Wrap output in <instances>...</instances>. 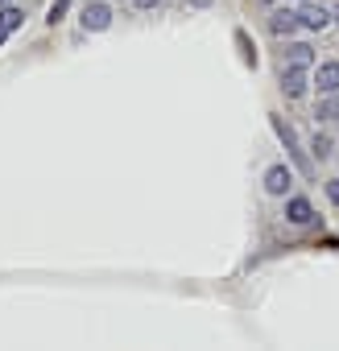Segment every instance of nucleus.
Segmentation results:
<instances>
[{"label": "nucleus", "instance_id": "1", "mask_svg": "<svg viewBox=\"0 0 339 351\" xmlns=\"http://www.w3.org/2000/svg\"><path fill=\"white\" fill-rule=\"evenodd\" d=\"M273 128H277V136H281V145L290 149V157H294V165H298L302 173H310V157H306V153L298 149V136H294V128H290V124H285L281 116H273Z\"/></svg>", "mask_w": 339, "mask_h": 351}, {"label": "nucleus", "instance_id": "2", "mask_svg": "<svg viewBox=\"0 0 339 351\" xmlns=\"http://www.w3.org/2000/svg\"><path fill=\"white\" fill-rule=\"evenodd\" d=\"M79 21H83V29L100 34V29H108V25H112V9L104 5V0H91V5L79 13Z\"/></svg>", "mask_w": 339, "mask_h": 351}, {"label": "nucleus", "instance_id": "3", "mask_svg": "<svg viewBox=\"0 0 339 351\" xmlns=\"http://www.w3.org/2000/svg\"><path fill=\"white\" fill-rule=\"evenodd\" d=\"M281 91L290 99H302L306 95V66H285L281 71Z\"/></svg>", "mask_w": 339, "mask_h": 351}, {"label": "nucleus", "instance_id": "4", "mask_svg": "<svg viewBox=\"0 0 339 351\" xmlns=\"http://www.w3.org/2000/svg\"><path fill=\"white\" fill-rule=\"evenodd\" d=\"M314 87H318V95H335L339 91V62H323L314 75Z\"/></svg>", "mask_w": 339, "mask_h": 351}, {"label": "nucleus", "instance_id": "5", "mask_svg": "<svg viewBox=\"0 0 339 351\" xmlns=\"http://www.w3.org/2000/svg\"><path fill=\"white\" fill-rule=\"evenodd\" d=\"M290 182H294L290 165H273V169L265 173V191H269V195H285V191H290Z\"/></svg>", "mask_w": 339, "mask_h": 351}, {"label": "nucleus", "instance_id": "6", "mask_svg": "<svg viewBox=\"0 0 339 351\" xmlns=\"http://www.w3.org/2000/svg\"><path fill=\"white\" fill-rule=\"evenodd\" d=\"M298 21H302L306 29H327L331 13H327L323 5H302V9H298Z\"/></svg>", "mask_w": 339, "mask_h": 351}, {"label": "nucleus", "instance_id": "7", "mask_svg": "<svg viewBox=\"0 0 339 351\" xmlns=\"http://www.w3.org/2000/svg\"><path fill=\"white\" fill-rule=\"evenodd\" d=\"M298 25H302V21H298V13H290V9H277V13H273V17H269V29H273V34H277V38H281V34H285V38H290V34H294V29H298Z\"/></svg>", "mask_w": 339, "mask_h": 351}, {"label": "nucleus", "instance_id": "8", "mask_svg": "<svg viewBox=\"0 0 339 351\" xmlns=\"http://www.w3.org/2000/svg\"><path fill=\"white\" fill-rule=\"evenodd\" d=\"M285 219L302 228V223H310V219H314V207H310L306 199H290V203H285Z\"/></svg>", "mask_w": 339, "mask_h": 351}, {"label": "nucleus", "instance_id": "9", "mask_svg": "<svg viewBox=\"0 0 339 351\" xmlns=\"http://www.w3.org/2000/svg\"><path fill=\"white\" fill-rule=\"evenodd\" d=\"M285 62H290V66H310V62H314V50H310L306 42H290V46H285Z\"/></svg>", "mask_w": 339, "mask_h": 351}, {"label": "nucleus", "instance_id": "10", "mask_svg": "<svg viewBox=\"0 0 339 351\" xmlns=\"http://www.w3.org/2000/svg\"><path fill=\"white\" fill-rule=\"evenodd\" d=\"M21 21H25V13H21V9H17V5H9V9H0V25H5V29H9V34H13V29H17V25H21Z\"/></svg>", "mask_w": 339, "mask_h": 351}, {"label": "nucleus", "instance_id": "11", "mask_svg": "<svg viewBox=\"0 0 339 351\" xmlns=\"http://www.w3.org/2000/svg\"><path fill=\"white\" fill-rule=\"evenodd\" d=\"M314 116H318V120H339V91H335V95H331V99H323V104H318V112H314Z\"/></svg>", "mask_w": 339, "mask_h": 351}, {"label": "nucleus", "instance_id": "12", "mask_svg": "<svg viewBox=\"0 0 339 351\" xmlns=\"http://www.w3.org/2000/svg\"><path fill=\"white\" fill-rule=\"evenodd\" d=\"M310 153H314L318 161H323V157H331V136H318V132H314V141H310Z\"/></svg>", "mask_w": 339, "mask_h": 351}, {"label": "nucleus", "instance_id": "13", "mask_svg": "<svg viewBox=\"0 0 339 351\" xmlns=\"http://www.w3.org/2000/svg\"><path fill=\"white\" fill-rule=\"evenodd\" d=\"M67 9H71V0H54V5H50V17H46V21H50V25H58V21L67 17Z\"/></svg>", "mask_w": 339, "mask_h": 351}, {"label": "nucleus", "instance_id": "14", "mask_svg": "<svg viewBox=\"0 0 339 351\" xmlns=\"http://www.w3.org/2000/svg\"><path fill=\"white\" fill-rule=\"evenodd\" d=\"M327 199H331V203H339V178H331V182H327Z\"/></svg>", "mask_w": 339, "mask_h": 351}, {"label": "nucleus", "instance_id": "15", "mask_svg": "<svg viewBox=\"0 0 339 351\" xmlns=\"http://www.w3.org/2000/svg\"><path fill=\"white\" fill-rule=\"evenodd\" d=\"M132 5H137V9H157L161 0H132Z\"/></svg>", "mask_w": 339, "mask_h": 351}, {"label": "nucleus", "instance_id": "16", "mask_svg": "<svg viewBox=\"0 0 339 351\" xmlns=\"http://www.w3.org/2000/svg\"><path fill=\"white\" fill-rule=\"evenodd\" d=\"M187 5H195V9H207V5H211V0H187Z\"/></svg>", "mask_w": 339, "mask_h": 351}, {"label": "nucleus", "instance_id": "17", "mask_svg": "<svg viewBox=\"0 0 339 351\" xmlns=\"http://www.w3.org/2000/svg\"><path fill=\"white\" fill-rule=\"evenodd\" d=\"M5 38H9V29H5V25H0V46H5Z\"/></svg>", "mask_w": 339, "mask_h": 351}, {"label": "nucleus", "instance_id": "18", "mask_svg": "<svg viewBox=\"0 0 339 351\" xmlns=\"http://www.w3.org/2000/svg\"><path fill=\"white\" fill-rule=\"evenodd\" d=\"M335 17H339V9H335Z\"/></svg>", "mask_w": 339, "mask_h": 351}, {"label": "nucleus", "instance_id": "19", "mask_svg": "<svg viewBox=\"0 0 339 351\" xmlns=\"http://www.w3.org/2000/svg\"><path fill=\"white\" fill-rule=\"evenodd\" d=\"M0 5H5V0H0Z\"/></svg>", "mask_w": 339, "mask_h": 351}]
</instances>
